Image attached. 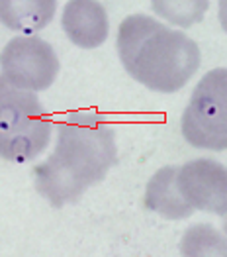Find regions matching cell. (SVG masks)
<instances>
[{
    "mask_svg": "<svg viewBox=\"0 0 227 257\" xmlns=\"http://www.w3.org/2000/svg\"><path fill=\"white\" fill-rule=\"evenodd\" d=\"M180 128L184 140L198 150L223 151L227 148V71L211 69L190 94Z\"/></svg>",
    "mask_w": 227,
    "mask_h": 257,
    "instance_id": "277c9868",
    "label": "cell"
},
{
    "mask_svg": "<svg viewBox=\"0 0 227 257\" xmlns=\"http://www.w3.org/2000/svg\"><path fill=\"white\" fill-rule=\"evenodd\" d=\"M0 71L10 85L40 92L55 83L61 63L51 43L40 36H16L0 53Z\"/></svg>",
    "mask_w": 227,
    "mask_h": 257,
    "instance_id": "5b68a950",
    "label": "cell"
},
{
    "mask_svg": "<svg viewBox=\"0 0 227 257\" xmlns=\"http://www.w3.org/2000/svg\"><path fill=\"white\" fill-rule=\"evenodd\" d=\"M53 122L32 90L10 85L0 75V159L28 163L49 146Z\"/></svg>",
    "mask_w": 227,
    "mask_h": 257,
    "instance_id": "3957f363",
    "label": "cell"
},
{
    "mask_svg": "<svg viewBox=\"0 0 227 257\" xmlns=\"http://www.w3.org/2000/svg\"><path fill=\"white\" fill-rule=\"evenodd\" d=\"M116 49L131 79L163 94L184 88L202 63L198 43L147 14H131L120 24Z\"/></svg>",
    "mask_w": 227,
    "mask_h": 257,
    "instance_id": "6da1fadb",
    "label": "cell"
},
{
    "mask_svg": "<svg viewBox=\"0 0 227 257\" xmlns=\"http://www.w3.org/2000/svg\"><path fill=\"white\" fill-rule=\"evenodd\" d=\"M176 165H166L155 173L145 189V208L166 220H186L196 210L184 200L176 183Z\"/></svg>",
    "mask_w": 227,
    "mask_h": 257,
    "instance_id": "ba28073f",
    "label": "cell"
},
{
    "mask_svg": "<svg viewBox=\"0 0 227 257\" xmlns=\"http://www.w3.org/2000/svg\"><path fill=\"white\" fill-rule=\"evenodd\" d=\"M57 14V0H0V24L16 34L36 36Z\"/></svg>",
    "mask_w": 227,
    "mask_h": 257,
    "instance_id": "30bf717a",
    "label": "cell"
},
{
    "mask_svg": "<svg viewBox=\"0 0 227 257\" xmlns=\"http://www.w3.org/2000/svg\"><path fill=\"white\" fill-rule=\"evenodd\" d=\"M176 183L194 210L225 216L227 171L223 163L215 159H192L178 167Z\"/></svg>",
    "mask_w": 227,
    "mask_h": 257,
    "instance_id": "8992f818",
    "label": "cell"
},
{
    "mask_svg": "<svg viewBox=\"0 0 227 257\" xmlns=\"http://www.w3.org/2000/svg\"><path fill=\"white\" fill-rule=\"evenodd\" d=\"M63 32L81 49L100 47L110 34L108 12L98 0H69L63 8Z\"/></svg>",
    "mask_w": 227,
    "mask_h": 257,
    "instance_id": "52a82bcc",
    "label": "cell"
},
{
    "mask_svg": "<svg viewBox=\"0 0 227 257\" xmlns=\"http://www.w3.org/2000/svg\"><path fill=\"white\" fill-rule=\"evenodd\" d=\"M153 12L178 28H192L204 20L209 0H149Z\"/></svg>",
    "mask_w": 227,
    "mask_h": 257,
    "instance_id": "8fae6325",
    "label": "cell"
},
{
    "mask_svg": "<svg viewBox=\"0 0 227 257\" xmlns=\"http://www.w3.org/2000/svg\"><path fill=\"white\" fill-rule=\"evenodd\" d=\"M51 157L90 189L104 181L118 161L114 128L96 112H69L59 122Z\"/></svg>",
    "mask_w": 227,
    "mask_h": 257,
    "instance_id": "7a4b0ae2",
    "label": "cell"
},
{
    "mask_svg": "<svg viewBox=\"0 0 227 257\" xmlns=\"http://www.w3.org/2000/svg\"><path fill=\"white\" fill-rule=\"evenodd\" d=\"M34 183H36V191L55 208H63L67 204L77 202L88 191L86 185H83L73 173L65 169L61 163H57L51 155L36 165Z\"/></svg>",
    "mask_w": 227,
    "mask_h": 257,
    "instance_id": "9c48e42d",
    "label": "cell"
},
{
    "mask_svg": "<svg viewBox=\"0 0 227 257\" xmlns=\"http://www.w3.org/2000/svg\"><path fill=\"white\" fill-rule=\"evenodd\" d=\"M180 251L182 255H225V239L207 224L192 226L184 234Z\"/></svg>",
    "mask_w": 227,
    "mask_h": 257,
    "instance_id": "7c38bea8",
    "label": "cell"
}]
</instances>
